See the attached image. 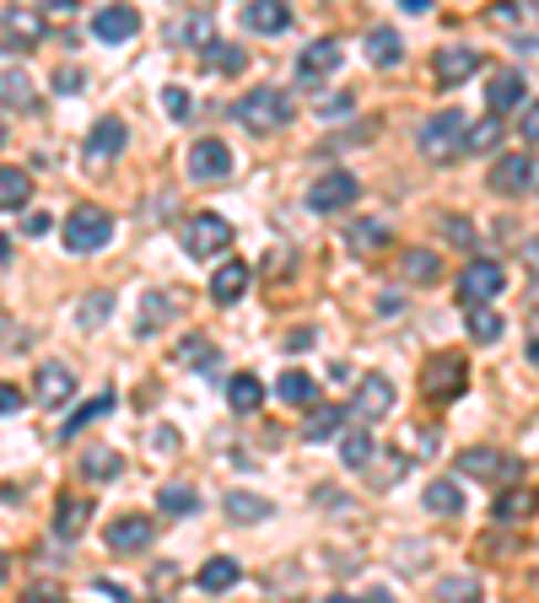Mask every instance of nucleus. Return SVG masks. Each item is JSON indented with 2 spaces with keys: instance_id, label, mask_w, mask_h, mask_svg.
<instances>
[{
  "instance_id": "obj_54",
  "label": "nucleus",
  "mask_w": 539,
  "mask_h": 603,
  "mask_svg": "<svg viewBox=\"0 0 539 603\" xmlns=\"http://www.w3.org/2000/svg\"><path fill=\"white\" fill-rule=\"evenodd\" d=\"M518 129H524V135H529V141L539 146V103H529V108H524V119H518Z\"/></svg>"
},
{
  "instance_id": "obj_37",
  "label": "nucleus",
  "mask_w": 539,
  "mask_h": 603,
  "mask_svg": "<svg viewBox=\"0 0 539 603\" xmlns=\"http://www.w3.org/2000/svg\"><path fill=\"white\" fill-rule=\"evenodd\" d=\"M200 60H206V71H221V76H238V71H243V65H249V54H243V49H238V43H206V54H200Z\"/></svg>"
},
{
  "instance_id": "obj_32",
  "label": "nucleus",
  "mask_w": 539,
  "mask_h": 603,
  "mask_svg": "<svg viewBox=\"0 0 539 603\" xmlns=\"http://www.w3.org/2000/svg\"><path fill=\"white\" fill-rule=\"evenodd\" d=\"M437 603H486V588H480V576L458 571V576L437 582Z\"/></svg>"
},
{
  "instance_id": "obj_35",
  "label": "nucleus",
  "mask_w": 539,
  "mask_h": 603,
  "mask_svg": "<svg viewBox=\"0 0 539 603\" xmlns=\"http://www.w3.org/2000/svg\"><path fill=\"white\" fill-rule=\"evenodd\" d=\"M367 60H373L377 71L400 65V60H405V49H400V33H394V28H373V33H367Z\"/></svg>"
},
{
  "instance_id": "obj_12",
  "label": "nucleus",
  "mask_w": 539,
  "mask_h": 603,
  "mask_svg": "<svg viewBox=\"0 0 539 603\" xmlns=\"http://www.w3.org/2000/svg\"><path fill=\"white\" fill-rule=\"evenodd\" d=\"M340 60H345V49H340L334 39L308 43V49L297 54V81H302V86H324V81L340 71Z\"/></svg>"
},
{
  "instance_id": "obj_39",
  "label": "nucleus",
  "mask_w": 539,
  "mask_h": 603,
  "mask_svg": "<svg viewBox=\"0 0 539 603\" xmlns=\"http://www.w3.org/2000/svg\"><path fill=\"white\" fill-rule=\"evenodd\" d=\"M157 507H163L167 518H189V512L200 507V496H195L189 485H163V490H157Z\"/></svg>"
},
{
  "instance_id": "obj_51",
  "label": "nucleus",
  "mask_w": 539,
  "mask_h": 603,
  "mask_svg": "<svg viewBox=\"0 0 539 603\" xmlns=\"http://www.w3.org/2000/svg\"><path fill=\"white\" fill-rule=\"evenodd\" d=\"M49 227H54V216H49V210H33V216L22 221V232H28V238H43Z\"/></svg>"
},
{
  "instance_id": "obj_41",
  "label": "nucleus",
  "mask_w": 539,
  "mask_h": 603,
  "mask_svg": "<svg viewBox=\"0 0 539 603\" xmlns=\"http://www.w3.org/2000/svg\"><path fill=\"white\" fill-rule=\"evenodd\" d=\"M178 362H184V366H206V372H210V366L221 362V351L210 345L206 334H184V345H178Z\"/></svg>"
},
{
  "instance_id": "obj_15",
  "label": "nucleus",
  "mask_w": 539,
  "mask_h": 603,
  "mask_svg": "<svg viewBox=\"0 0 539 603\" xmlns=\"http://www.w3.org/2000/svg\"><path fill=\"white\" fill-rule=\"evenodd\" d=\"M71 394H76V372L65 362H43L39 377H33V399H39L43 409H65Z\"/></svg>"
},
{
  "instance_id": "obj_25",
  "label": "nucleus",
  "mask_w": 539,
  "mask_h": 603,
  "mask_svg": "<svg viewBox=\"0 0 539 603\" xmlns=\"http://www.w3.org/2000/svg\"><path fill=\"white\" fill-rule=\"evenodd\" d=\"M221 512H227V523H265V518H276V507L265 501V496H253V490H232L227 501H221Z\"/></svg>"
},
{
  "instance_id": "obj_20",
  "label": "nucleus",
  "mask_w": 539,
  "mask_h": 603,
  "mask_svg": "<svg viewBox=\"0 0 539 603\" xmlns=\"http://www.w3.org/2000/svg\"><path fill=\"white\" fill-rule=\"evenodd\" d=\"M167 43H178V49H206V43H216V17L210 11H189V17H178L173 28H167Z\"/></svg>"
},
{
  "instance_id": "obj_13",
  "label": "nucleus",
  "mask_w": 539,
  "mask_h": 603,
  "mask_svg": "<svg viewBox=\"0 0 539 603\" xmlns=\"http://www.w3.org/2000/svg\"><path fill=\"white\" fill-rule=\"evenodd\" d=\"M480 65H486V54H480V49H464V43H448V49L432 54V76H437V86H458V81L475 76Z\"/></svg>"
},
{
  "instance_id": "obj_4",
  "label": "nucleus",
  "mask_w": 539,
  "mask_h": 603,
  "mask_svg": "<svg viewBox=\"0 0 539 603\" xmlns=\"http://www.w3.org/2000/svg\"><path fill=\"white\" fill-rule=\"evenodd\" d=\"M184 248H189L195 259L216 264V253H227V248H232V221H227V216H216V210L189 216V221H184Z\"/></svg>"
},
{
  "instance_id": "obj_36",
  "label": "nucleus",
  "mask_w": 539,
  "mask_h": 603,
  "mask_svg": "<svg viewBox=\"0 0 539 603\" xmlns=\"http://www.w3.org/2000/svg\"><path fill=\"white\" fill-rule=\"evenodd\" d=\"M33 195V178L22 167H0V210H22Z\"/></svg>"
},
{
  "instance_id": "obj_33",
  "label": "nucleus",
  "mask_w": 539,
  "mask_h": 603,
  "mask_svg": "<svg viewBox=\"0 0 539 603\" xmlns=\"http://www.w3.org/2000/svg\"><path fill=\"white\" fill-rule=\"evenodd\" d=\"M120 469H125V458L114 447H86L82 453V480H120Z\"/></svg>"
},
{
  "instance_id": "obj_48",
  "label": "nucleus",
  "mask_w": 539,
  "mask_h": 603,
  "mask_svg": "<svg viewBox=\"0 0 539 603\" xmlns=\"http://www.w3.org/2000/svg\"><path fill=\"white\" fill-rule=\"evenodd\" d=\"M167 593H178V571H173V565H157V571H152V599H167Z\"/></svg>"
},
{
  "instance_id": "obj_22",
  "label": "nucleus",
  "mask_w": 539,
  "mask_h": 603,
  "mask_svg": "<svg viewBox=\"0 0 539 603\" xmlns=\"http://www.w3.org/2000/svg\"><path fill=\"white\" fill-rule=\"evenodd\" d=\"M243 28H249V33H287L291 6L287 0H253L249 11H243Z\"/></svg>"
},
{
  "instance_id": "obj_31",
  "label": "nucleus",
  "mask_w": 539,
  "mask_h": 603,
  "mask_svg": "<svg viewBox=\"0 0 539 603\" xmlns=\"http://www.w3.org/2000/svg\"><path fill=\"white\" fill-rule=\"evenodd\" d=\"M238 576H243V565L227 561V555H216V561L200 565V593H232Z\"/></svg>"
},
{
  "instance_id": "obj_30",
  "label": "nucleus",
  "mask_w": 539,
  "mask_h": 603,
  "mask_svg": "<svg viewBox=\"0 0 539 603\" xmlns=\"http://www.w3.org/2000/svg\"><path fill=\"white\" fill-rule=\"evenodd\" d=\"M535 507H539V490H507V496H497V507H491V518L497 523H524V518H535Z\"/></svg>"
},
{
  "instance_id": "obj_61",
  "label": "nucleus",
  "mask_w": 539,
  "mask_h": 603,
  "mask_svg": "<svg viewBox=\"0 0 539 603\" xmlns=\"http://www.w3.org/2000/svg\"><path fill=\"white\" fill-rule=\"evenodd\" d=\"M6 571H11V561H6V550H0V582H6Z\"/></svg>"
},
{
  "instance_id": "obj_42",
  "label": "nucleus",
  "mask_w": 539,
  "mask_h": 603,
  "mask_svg": "<svg viewBox=\"0 0 539 603\" xmlns=\"http://www.w3.org/2000/svg\"><path fill=\"white\" fill-rule=\"evenodd\" d=\"M173 308H178V302H173L167 291H146V313H141V323H135V329H141V334H157Z\"/></svg>"
},
{
  "instance_id": "obj_17",
  "label": "nucleus",
  "mask_w": 539,
  "mask_h": 603,
  "mask_svg": "<svg viewBox=\"0 0 539 603\" xmlns=\"http://www.w3.org/2000/svg\"><path fill=\"white\" fill-rule=\"evenodd\" d=\"M486 108H491V119L512 114V108H529V81L518 76V71H497L491 92H486Z\"/></svg>"
},
{
  "instance_id": "obj_49",
  "label": "nucleus",
  "mask_w": 539,
  "mask_h": 603,
  "mask_svg": "<svg viewBox=\"0 0 539 603\" xmlns=\"http://www.w3.org/2000/svg\"><path fill=\"white\" fill-rule=\"evenodd\" d=\"M443 232H448V238H454V242H464V248L475 242V227H469L464 216H448V221H443Z\"/></svg>"
},
{
  "instance_id": "obj_24",
  "label": "nucleus",
  "mask_w": 539,
  "mask_h": 603,
  "mask_svg": "<svg viewBox=\"0 0 539 603\" xmlns=\"http://www.w3.org/2000/svg\"><path fill=\"white\" fill-rule=\"evenodd\" d=\"M125 141H129V129H125V119H97L92 124V135H86V157H120L125 152Z\"/></svg>"
},
{
  "instance_id": "obj_46",
  "label": "nucleus",
  "mask_w": 539,
  "mask_h": 603,
  "mask_svg": "<svg viewBox=\"0 0 539 603\" xmlns=\"http://www.w3.org/2000/svg\"><path fill=\"white\" fill-rule=\"evenodd\" d=\"M108 409H114V394H97V399L86 404V409H76V415H71V426H65V437H82L86 426H92V420H103Z\"/></svg>"
},
{
  "instance_id": "obj_50",
  "label": "nucleus",
  "mask_w": 539,
  "mask_h": 603,
  "mask_svg": "<svg viewBox=\"0 0 539 603\" xmlns=\"http://www.w3.org/2000/svg\"><path fill=\"white\" fill-rule=\"evenodd\" d=\"M351 108H356V97H351V92H345V97H330V103H319V114H324V119H340V114H351Z\"/></svg>"
},
{
  "instance_id": "obj_38",
  "label": "nucleus",
  "mask_w": 539,
  "mask_h": 603,
  "mask_svg": "<svg viewBox=\"0 0 539 603\" xmlns=\"http://www.w3.org/2000/svg\"><path fill=\"white\" fill-rule=\"evenodd\" d=\"M0 103L17 108V114H28V108H33V76H28V71H6V76H0Z\"/></svg>"
},
{
  "instance_id": "obj_11",
  "label": "nucleus",
  "mask_w": 539,
  "mask_h": 603,
  "mask_svg": "<svg viewBox=\"0 0 539 603\" xmlns=\"http://www.w3.org/2000/svg\"><path fill=\"white\" fill-rule=\"evenodd\" d=\"M501 285H507V270L491 264V259H475L458 275V297H464V308H486L491 297H501Z\"/></svg>"
},
{
  "instance_id": "obj_59",
  "label": "nucleus",
  "mask_w": 539,
  "mask_h": 603,
  "mask_svg": "<svg viewBox=\"0 0 539 603\" xmlns=\"http://www.w3.org/2000/svg\"><path fill=\"white\" fill-rule=\"evenodd\" d=\"M367 603H394V593H388V588H377V593H373Z\"/></svg>"
},
{
  "instance_id": "obj_45",
  "label": "nucleus",
  "mask_w": 539,
  "mask_h": 603,
  "mask_svg": "<svg viewBox=\"0 0 539 603\" xmlns=\"http://www.w3.org/2000/svg\"><path fill=\"white\" fill-rule=\"evenodd\" d=\"M497 141H501V124L497 119H480V124H469V129H464V152H497Z\"/></svg>"
},
{
  "instance_id": "obj_62",
  "label": "nucleus",
  "mask_w": 539,
  "mask_h": 603,
  "mask_svg": "<svg viewBox=\"0 0 539 603\" xmlns=\"http://www.w3.org/2000/svg\"><path fill=\"white\" fill-rule=\"evenodd\" d=\"M324 603H356V599H340V593H334V599H324Z\"/></svg>"
},
{
  "instance_id": "obj_29",
  "label": "nucleus",
  "mask_w": 539,
  "mask_h": 603,
  "mask_svg": "<svg viewBox=\"0 0 539 603\" xmlns=\"http://www.w3.org/2000/svg\"><path fill=\"white\" fill-rule=\"evenodd\" d=\"M227 404H232L238 415H253V409L265 404V383H259V372H232V383H227Z\"/></svg>"
},
{
  "instance_id": "obj_14",
  "label": "nucleus",
  "mask_w": 539,
  "mask_h": 603,
  "mask_svg": "<svg viewBox=\"0 0 539 603\" xmlns=\"http://www.w3.org/2000/svg\"><path fill=\"white\" fill-rule=\"evenodd\" d=\"M227 173H232V152H227V141H216V135L195 141V152H189V178H195V184H221Z\"/></svg>"
},
{
  "instance_id": "obj_43",
  "label": "nucleus",
  "mask_w": 539,
  "mask_h": 603,
  "mask_svg": "<svg viewBox=\"0 0 539 603\" xmlns=\"http://www.w3.org/2000/svg\"><path fill=\"white\" fill-rule=\"evenodd\" d=\"M108 313H114V297H108V291H92L82 302V313H76V323H82V329H103Z\"/></svg>"
},
{
  "instance_id": "obj_40",
  "label": "nucleus",
  "mask_w": 539,
  "mask_h": 603,
  "mask_svg": "<svg viewBox=\"0 0 539 603\" xmlns=\"http://www.w3.org/2000/svg\"><path fill=\"white\" fill-rule=\"evenodd\" d=\"M340 458H345V469H367V464H373V437H367L362 426H351L345 443H340Z\"/></svg>"
},
{
  "instance_id": "obj_18",
  "label": "nucleus",
  "mask_w": 539,
  "mask_h": 603,
  "mask_svg": "<svg viewBox=\"0 0 539 603\" xmlns=\"http://www.w3.org/2000/svg\"><path fill=\"white\" fill-rule=\"evenodd\" d=\"M135 33H141V17L129 6H103L92 17V39H103V43H129Z\"/></svg>"
},
{
  "instance_id": "obj_60",
  "label": "nucleus",
  "mask_w": 539,
  "mask_h": 603,
  "mask_svg": "<svg viewBox=\"0 0 539 603\" xmlns=\"http://www.w3.org/2000/svg\"><path fill=\"white\" fill-rule=\"evenodd\" d=\"M0 264H11V238H0Z\"/></svg>"
},
{
  "instance_id": "obj_23",
  "label": "nucleus",
  "mask_w": 539,
  "mask_h": 603,
  "mask_svg": "<svg viewBox=\"0 0 539 603\" xmlns=\"http://www.w3.org/2000/svg\"><path fill=\"white\" fill-rule=\"evenodd\" d=\"M345 248H351V253H377V248H388V221H377V216L345 221Z\"/></svg>"
},
{
  "instance_id": "obj_55",
  "label": "nucleus",
  "mask_w": 539,
  "mask_h": 603,
  "mask_svg": "<svg viewBox=\"0 0 539 603\" xmlns=\"http://www.w3.org/2000/svg\"><path fill=\"white\" fill-rule=\"evenodd\" d=\"M157 453H178V432H173V426H157Z\"/></svg>"
},
{
  "instance_id": "obj_34",
  "label": "nucleus",
  "mask_w": 539,
  "mask_h": 603,
  "mask_svg": "<svg viewBox=\"0 0 539 603\" xmlns=\"http://www.w3.org/2000/svg\"><path fill=\"white\" fill-rule=\"evenodd\" d=\"M426 512L432 518H458L464 512V490L454 480H432L426 485Z\"/></svg>"
},
{
  "instance_id": "obj_10",
  "label": "nucleus",
  "mask_w": 539,
  "mask_h": 603,
  "mask_svg": "<svg viewBox=\"0 0 539 603\" xmlns=\"http://www.w3.org/2000/svg\"><path fill=\"white\" fill-rule=\"evenodd\" d=\"M43 33H49L43 6H0V39L11 49H33V43H43Z\"/></svg>"
},
{
  "instance_id": "obj_53",
  "label": "nucleus",
  "mask_w": 539,
  "mask_h": 603,
  "mask_svg": "<svg viewBox=\"0 0 539 603\" xmlns=\"http://www.w3.org/2000/svg\"><path fill=\"white\" fill-rule=\"evenodd\" d=\"M22 394H17V388H11V383H0V415H17V409H22Z\"/></svg>"
},
{
  "instance_id": "obj_47",
  "label": "nucleus",
  "mask_w": 539,
  "mask_h": 603,
  "mask_svg": "<svg viewBox=\"0 0 539 603\" xmlns=\"http://www.w3.org/2000/svg\"><path fill=\"white\" fill-rule=\"evenodd\" d=\"M163 114H167V119H189V114H195L189 86H163Z\"/></svg>"
},
{
  "instance_id": "obj_52",
  "label": "nucleus",
  "mask_w": 539,
  "mask_h": 603,
  "mask_svg": "<svg viewBox=\"0 0 539 603\" xmlns=\"http://www.w3.org/2000/svg\"><path fill=\"white\" fill-rule=\"evenodd\" d=\"M82 71H76V65H65V71H54V86H60V92H82Z\"/></svg>"
},
{
  "instance_id": "obj_27",
  "label": "nucleus",
  "mask_w": 539,
  "mask_h": 603,
  "mask_svg": "<svg viewBox=\"0 0 539 603\" xmlns=\"http://www.w3.org/2000/svg\"><path fill=\"white\" fill-rule=\"evenodd\" d=\"M92 518V501L86 496H60L54 501V539H76Z\"/></svg>"
},
{
  "instance_id": "obj_21",
  "label": "nucleus",
  "mask_w": 539,
  "mask_h": 603,
  "mask_svg": "<svg viewBox=\"0 0 539 603\" xmlns=\"http://www.w3.org/2000/svg\"><path fill=\"white\" fill-rule=\"evenodd\" d=\"M276 394L287 404H297V409H313V404H319V377L302 372V366H287V372L276 377Z\"/></svg>"
},
{
  "instance_id": "obj_16",
  "label": "nucleus",
  "mask_w": 539,
  "mask_h": 603,
  "mask_svg": "<svg viewBox=\"0 0 539 603\" xmlns=\"http://www.w3.org/2000/svg\"><path fill=\"white\" fill-rule=\"evenodd\" d=\"M108 550H120V555H135V550H146L152 539H157V523L146 518V512H125V518H114L108 523Z\"/></svg>"
},
{
  "instance_id": "obj_1",
  "label": "nucleus",
  "mask_w": 539,
  "mask_h": 603,
  "mask_svg": "<svg viewBox=\"0 0 539 603\" xmlns=\"http://www.w3.org/2000/svg\"><path fill=\"white\" fill-rule=\"evenodd\" d=\"M291 97L281 92V86H259V92H249L243 103H238V124L249 129V135H270V129H287L291 124Z\"/></svg>"
},
{
  "instance_id": "obj_44",
  "label": "nucleus",
  "mask_w": 539,
  "mask_h": 603,
  "mask_svg": "<svg viewBox=\"0 0 539 603\" xmlns=\"http://www.w3.org/2000/svg\"><path fill=\"white\" fill-rule=\"evenodd\" d=\"M469 334H475V340H480V345H497L501 340V319L497 313H491V308H469Z\"/></svg>"
},
{
  "instance_id": "obj_2",
  "label": "nucleus",
  "mask_w": 539,
  "mask_h": 603,
  "mask_svg": "<svg viewBox=\"0 0 539 603\" xmlns=\"http://www.w3.org/2000/svg\"><path fill=\"white\" fill-rule=\"evenodd\" d=\"M60 238H65L71 253H97V248H108V238H114V216H108L103 205H76V210L65 216Z\"/></svg>"
},
{
  "instance_id": "obj_6",
  "label": "nucleus",
  "mask_w": 539,
  "mask_h": 603,
  "mask_svg": "<svg viewBox=\"0 0 539 603\" xmlns=\"http://www.w3.org/2000/svg\"><path fill=\"white\" fill-rule=\"evenodd\" d=\"M464 383H469V366H464V356H458V351L432 356V362H426V372H421V388H426V399H437V404H454L458 394H464Z\"/></svg>"
},
{
  "instance_id": "obj_63",
  "label": "nucleus",
  "mask_w": 539,
  "mask_h": 603,
  "mask_svg": "<svg viewBox=\"0 0 539 603\" xmlns=\"http://www.w3.org/2000/svg\"><path fill=\"white\" fill-rule=\"evenodd\" d=\"M0 141H6V124H0Z\"/></svg>"
},
{
  "instance_id": "obj_28",
  "label": "nucleus",
  "mask_w": 539,
  "mask_h": 603,
  "mask_svg": "<svg viewBox=\"0 0 539 603\" xmlns=\"http://www.w3.org/2000/svg\"><path fill=\"white\" fill-rule=\"evenodd\" d=\"M340 426H345V409L340 404H313L308 420H302V443H330Z\"/></svg>"
},
{
  "instance_id": "obj_8",
  "label": "nucleus",
  "mask_w": 539,
  "mask_h": 603,
  "mask_svg": "<svg viewBox=\"0 0 539 603\" xmlns=\"http://www.w3.org/2000/svg\"><path fill=\"white\" fill-rule=\"evenodd\" d=\"M362 200V184L340 167V173H324V178H313L308 184V210H319V216H334V210H351V205Z\"/></svg>"
},
{
  "instance_id": "obj_9",
  "label": "nucleus",
  "mask_w": 539,
  "mask_h": 603,
  "mask_svg": "<svg viewBox=\"0 0 539 603\" xmlns=\"http://www.w3.org/2000/svg\"><path fill=\"white\" fill-rule=\"evenodd\" d=\"M388 409H394V383H388V372H362V377H356V399H351V420L367 426V420H383Z\"/></svg>"
},
{
  "instance_id": "obj_26",
  "label": "nucleus",
  "mask_w": 539,
  "mask_h": 603,
  "mask_svg": "<svg viewBox=\"0 0 539 603\" xmlns=\"http://www.w3.org/2000/svg\"><path fill=\"white\" fill-rule=\"evenodd\" d=\"M400 275L411 285H437L443 281V264H437L432 248H405V253H400Z\"/></svg>"
},
{
  "instance_id": "obj_7",
  "label": "nucleus",
  "mask_w": 539,
  "mask_h": 603,
  "mask_svg": "<svg viewBox=\"0 0 539 603\" xmlns=\"http://www.w3.org/2000/svg\"><path fill=\"white\" fill-rule=\"evenodd\" d=\"M491 189L497 195H539V157L529 152H507V157L491 162Z\"/></svg>"
},
{
  "instance_id": "obj_58",
  "label": "nucleus",
  "mask_w": 539,
  "mask_h": 603,
  "mask_svg": "<svg viewBox=\"0 0 539 603\" xmlns=\"http://www.w3.org/2000/svg\"><path fill=\"white\" fill-rule=\"evenodd\" d=\"M529 362L539 366V329H535V334H529Z\"/></svg>"
},
{
  "instance_id": "obj_3",
  "label": "nucleus",
  "mask_w": 539,
  "mask_h": 603,
  "mask_svg": "<svg viewBox=\"0 0 539 603\" xmlns=\"http://www.w3.org/2000/svg\"><path fill=\"white\" fill-rule=\"evenodd\" d=\"M464 129H469V119H464L458 108H443V114H432V119L421 124V157H432V162L464 157Z\"/></svg>"
},
{
  "instance_id": "obj_19",
  "label": "nucleus",
  "mask_w": 539,
  "mask_h": 603,
  "mask_svg": "<svg viewBox=\"0 0 539 603\" xmlns=\"http://www.w3.org/2000/svg\"><path fill=\"white\" fill-rule=\"evenodd\" d=\"M249 264H238V259H227V264H216V275H210V302L216 308H232L243 291H249Z\"/></svg>"
},
{
  "instance_id": "obj_57",
  "label": "nucleus",
  "mask_w": 539,
  "mask_h": 603,
  "mask_svg": "<svg viewBox=\"0 0 539 603\" xmlns=\"http://www.w3.org/2000/svg\"><path fill=\"white\" fill-rule=\"evenodd\" d=\"M302 345H313V329H291L287 334V351H302Z\"/></svg>"
},
{
  "instance_id": "obj_64",
  "label": "nucleus",
  "mask_w": 539,
  "mask_h": 603,
  "mask_svg": "<svg viewBox=\"0 0 539 603\" xmlns=\"http://www.w3.org/2000/svg\"><path fill=\"white\" fill-rule=\"evenodd\" d=\"M152 603H167V599H152Z\"/></svg>"
},
{
  "instance_id": "obj_5",
  "label": "nucleus",
  "mask_w": 539,
  "mask_h": 603,
  "mask_svg": "<svg viewBox=\"0 0 539 603\" xmlns=\"http://www.w3.org/2000/svg\"><path fill=\"white\" fill-rule=\"evenodd\" d=\"M458 475L464 480H486V485H512L524 469L512 453H497V447H464L458 453Z\"/></svg>"
},
{
  "instance_id": "obj_56",
  "label": "nucleus",
  "mask_w": 539,
  "mask_h": 603,
  "mask_svg": "<svg viewBox=\"0 0 539 603\" xmlns=\"http://www.w3.org/2000/svg\"><path fill=\"white\" fill-rule=\"evenodd\" d=\"M377 313H383V319H400L405 302H400V297H377Z\"/></svg>"
}]
</instances>
